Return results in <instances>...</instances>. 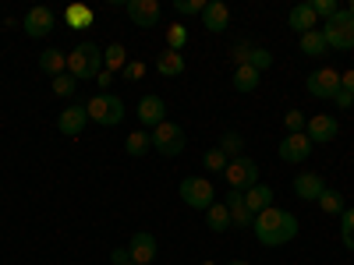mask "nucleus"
<instances>
[{
    "label": "nucleus",
    "mask_w": 354,
    "mask_h": 265,
    "mask_svg": "<svg viewBox=\"0 0 354 265\" xmlns=\"http://www.w3.org/2000/svg\"><path fill=\"white\" fill-rule=\"evenodd\" d=\"M252 230H255L259 244L280 248V244H287V241L298 237V216H290V213L277 209V205H270V209H262V213L255 216Z\"/></svg>",
    "instance_id": "f257e3e1"
},
{
    "label": "nucleus",
    "mask_w": 354,
    "mask_h": 265,
    "mask_svg": "<svg viewBox=\"0 0 354 265\" xmlns=\"http://www.w3.org/2000/svg\"><path fill=\"white\" fill-rule=\"evenodd\" d=\"M100 71H103V50L96 43H78L68 53V75L75 81H96Z\"/></svg>",
    "instance_id": "f03ea898"
},
{
    "label": "nucleus",
    "mask_w": 354,
    "mask_h": 265,
    "mask_svg": "<svg viewBox=\"0 0 354 265\" xmlns=\"http://www.w3.org/2000/svg\"><path fill=\"white\" fill-rule=\"evenodd\" d=\"M85 113L93 117V121L100 124V128H117L124 121V99L121 96H113V92H96L93 99L85 103Z\"/></svg>",
    "instance_id": "7ed1b4c3"
},
{
    "label": "nucleus",
    "mask_w": 354,
    "mask_h": 265,
    "mask_svg": "<svg viewBox=\"0 0 354 265\" xmlns=\"http://www.w3.org/2000/svg\"><path fill=\"white\" fill-rule=\"evenodd\" d=\"M322 36H326V46L330 50H337V53H354V14L351 11H337L330 21H326V28H322Z\"/></svg>",
    "instance_id": "20e7f679"
},
{
    "label": "nucleus",
    "mask_w": 354,
    "mask_h": 265,
    "mask_svg": "<svg viewBox=\"0 0 354 265\" xmlns=\"http://www.w3.org/2000/svg\"><path fill=\"white\" fill-rule=\"evenodd\" d=\"M177 195H181V202L188 205V209H198V213H205L216 202V191L209 184V177H185V181L177 184Z\"/></svg>",
    "instance_id": "39448f33"
},
{
    "label": "nucleus",
    "mask_w": 354,
    "mask_h": 265,
    "mask_svg": "<svg viewBox=\"0 0 354 265\" xmlns=\"http://www.w3.org/2000/svg\"><path fill=\"white\" fill-rule=\"evenodd\" d=\"M149 138H153V149L160 153V156H181L185 153V128L181 124H174V121H163V124H156L153 131H149Z\"/></svg>",
    "instance_id": "423d86ee"
},
{
    "label": "nucleus",
    "mask_w": 354,
    "mask_h": 265,
    "mask_svg": "<svg viewBox=\"0 0 354 265\" xmlns=\"http://www.w3.org/2000/svg\"><path fill=\"white\" fill-rule=\"evenodd\" d=\"M305 88H308V96H315V99H337V92H340V71L337 68H330V64H322L319 71H312L308 78H305Z\"/></svg>",
    "instance_id": "0eeeda50"
},
{
    "label": "nucleus",
    "mask_w": 354,
    "mask_h": 265,
    "mask_svg": "<svg viewBox=\"0 0 354 265\" xmlns=\"http://www.w3.org/2000/svg\"><path fill=\"white\" fill-rule=\"evenodd\" d=\"M223 181H227V188H234V191H248V188H255V184H259V163L248 159V156L230 159L227 170H223Z\"/></svg>",
    "instance_id": "6e6552de"
},
{
    "label": "nucleus",
    "mask_w": 354,
    "mask_h": 265,
    "mask_svg": "<svg viewBox=\"0 0 354 265\" xmlns=\"http://www.w3.org/2000/svg\"><path fill=\"white\" fill-rule=\"evenodd\" d=\"M21 28L28 39H46L53 28H57V14L50 8H32L25 18H21Z\"/></svg>",
    "instance_id": "1a4fd4ad"
},
{
    "label": "nucleus",
    "mask_w": 354,
    "mask_h": 265,
    "mask_svg": "<svg viewBox=\"0 0 354 265\" xmlns=\"http://www.w3.org/2000/svg\"><path fill=\"white\" fill-rule=\"evenodd\" d=\"M305 135H308V141L315 145H326V141H333L337 135H340V121L333 113H315V117H308V124H305Z\"/></svg>",
    "instance_id": "9d476101"
},
{
    "label": "nucleus",
    "mask_w": 354,
    "mask_h": 265,
    "mask_svg": "<svg viewBox=\"0 0 354 265\" xmlns=\"http://www.w3.org/2000/svg\"><path fill=\"white\" fill-rule=\"evenodd\" d=\"M124 14H128L131 25H138V28H156V25H160V0H128Z\"/></svg>",
    "instance_id": "9b49d317"
},
{
    "label": "nucleus",
    "mask_w": 354,
    "mask_h": 265,
    "mask_svg": "<svg viewBox=\"0 0 354 265\" xmlns=\"http://www.w3.org/2000/svg\"><path fill=\"white\" fill-rule=\"evenodd\" d=\"M280 159L283 163H294V166H298V163H305L308 156H312V141H308V135L305 131H298V135H287L283 141H280Z\"/></svg>",
    "instance_id": "f8f14e48"
},
{
    "label": "nucleus",
    "mask_w": 354,
    "mask_h": 265,
    "mask_svg": "<svg viewBox=\"0 0 354 265\" xmlns=\"http://www.w3.org/2000/svg\"><path fill=\"white\" fill-rule=\"evenodd\" d=\"M128 258H131L135 265H153V258H156V237H153L149 230L131 233V241H128Z\"/></svg>",
    "instance_id": "ddd939ff"
},
{
    "label": "nucleus",
    "mask_w": 354,
    "mask_h": 265,
    "mask_svg": "<svg viewBox=\"0 0 354 265\" xmlns=\"http://www.w3.org/2000/svg\"><path fill=\"white\" fill-rule=\"evenodd\" d=\"M202 25H205V32H213V36L227 32L230 28V8L223 4V0H209L205 11H202Z\"/></svg>",
    "instance_id": "4468645a"
},
{
    "label": "nucleus",
    "mask_w": 354,
    "mask_h": 265,
    "mask_svg": "<svg viewBox=\"0 0 354 265\" xmlns=\"http://www.w3.org/2000/svg\"><path fill=\"white\" fill-rule=\"evenodd\" d=\"M138 121H142V128L149 131V128H156V124H163L167 121V103L160 99V96H142L138 99Z\"/></svg>",
    "instance_id": "2eb2a0df"
},
{
    "label": "nucleus",
    "mask_w": 354,
    "mask_h": 265,
    "mask_svg": "<svg viewBox=\"0 0 354 265\" xmlns=\"http://www.w3.org/2000/svg\"><path fill=\"white\" fill-rule=\"evenodd\" d=\"M223 205H227V213H230V223L238 226V230H245V226H252L255 223V213L245 205V191H227V198H223Z\"/></svg>",
    "instance_id": "dca6fc26"
},
{
    "label": "nucleus",
    "mask_w": 354,
    "mask_h": 265,
    "mask_svg": "<svg viewBox=\"0 0 354 265\" xmlns=\"http://www.w3.org/2000/svg\"><path fill=\"white\" fill-rule=\"evenodd\" d=\"M85 124H88V113H85V106H64V113L57 117V131L61 135H68V138H78L82 131H85Z\"/></svg>",
    "instance_id": "f3484780"
},
{
    "label": "nucleus",
    "mask_w": 354,
    "mask_h": 265,
    "mask_svg": "<svg viewBox=\"0 0 354 265\" xmlns=\"http://www.w3.org/2000/svg\"><path fill=\"white\" fill-rule=\"evenodd\" d=\"M326 191V181H322L319 173L312 170H301L298 177H294V195H298L301 202H319V195Z\"/></svg>",
    "instance_id": "a211bd4d"
},
{
    "label": "nucleus",
    "mask_w": 354,
    "mask_h": 265,
    "mask_svg": "<svg viewBox=\"0 0 354 265\" xmlns=\"http://www.w3.org/2000/svg\"><path fill=\"white\" fill-rule=\"evenodd\" d=\"M287 25H290L298 36H305V32H312V28H319V18H315V11H312L308 0H305V4H294V8H290Z\"/></svg>",
    "instance_id": "6ab92c4d"
},
{
    "label": "nucleus",
    "mask_w": 354,
    "mask_h": 265,
    "mask_svg": "<svg viewBox=\"0 0 354 265\" xmlns=\"http://www.w3.org/2000/svg\"><path fill=\"white\" fill-rule=\"evenodd\" d=\"M156 71L163 75V78H181L185 75V57L181 53H177V50H160L156 53Z\"/></svg>",
    "instance_id": "aec40b11"
},
{
    "label": "nucleus",
    "mask_w": 354,
    "mask_h": 265,
    "mask_svg": "<svg viewBox=\"0 0 354 265\" xmlns=\"http://www.w3.org/2000/svg\"><path fill=\"white\" fill-rule=\"evenodd\" d=\"M245 205L259 216L262 209H270V205H273V188H270V184H255V188H248V191H245Z\"/></svg>",
    "instance_id": "412c9836"
},
{
    "label": "nucleus",
    "mask_w": 354,
    "mask_h": 265,
    "mask_svg": "<svg viewBox=\"0 0 354 265\" xmlns=\"http://www.w3.org/2000/svg\"><path fill=\"white\" fill-rule=\"evenodd\" d=\"M103 68H106L110 75L121 78V71L128 68V50H124L121 43H110V46L103 50Z\"/></svg>",
    "instance_id": "4be33fe9"
},
{
    "label": "nucleus",
    "mask_w": 354,
    "mask_h": 265,
    "mask_svg": "<svg viewBox=\"0 0 354 265\" xmlns=\"http://www.w3.org/2000/svg\"><path fill=\"white\" fill-rule=\"evenodd\" d=\"M205 226H209L213 233H227L234 223H230V213H227V205L223 202H213L209 209H205Z\"/></svg>",
    "instance_id": "5701e85b"
},
{
    "label": "nucleus",
    "mask_w": 354,
    "mask_h": 265,
    "mask_svg": "<svg viewBox=\"0 0 354 265\" xmlns=\"http://www.w3.org/2000/svg\"><path fill=\"white\" fill-rule=\"evenodd\" d=\"M259 81H262V75L252 68V64H241V68H234V88H238V92H255L259 88Z\"/></svg>",
    "instance_id": "b1692460"
},
{
    "label": "nucleus",
    "mask_w": 354,
    "mask_h": 265,
    "mask_svg": "<svg viewBox=\"0 0 354 265\" xmlns=\"http://www.w3.org/2000/svg\"><path fill=\"white\" fill-rule=\"evenodd\" d=\"M39 68H43L46 75H53V78L64 75V71H68V53H64V50H43V53H39Z\"/></svg>",
    "instance_id": "393cba45"
},
{
    "label": "nucleus",
    "mask_w": 354,
    "mask_h": 265,
    "mask_svg": "<svg viewBox=\"0 0 354 265\" xmlns=\"http://www.w3.org/2000/svg\"><path fill=\"white\" fill-rule=\"evenodd\" d=\"M298 50L305 53V57H322L330 46H326V36H322V28H312V32H305L301 39H298Z\"/></svg>",
    "instance_id": "a878e982"
},
{
    "label": "nucleus",
    "mask_w": 354,
    "mask_h": 265,
    "mask_svg": "<svg viewBox=\"0 0 354 265\" xmlns=\"http://www.w3.org/2000/svg\"><path fill=\"white\" fill-rule=\"evenodd\" d=\"M149 145H153L149 131H145V128H138V131H131V135L124 138V153L138 159V156H145V153H149Z\"/></svg>",
    "instance_id": "bb28decb"
},
{
    "label": "nucleus",
    "mask_w": 354,
    "mask_h": 265,
    "mask_svg": "<svg viewBox=\"0 0 354 265\" xmlns=\"http://www.w3.org/2000/svg\"><path fill=\"white\" fill-rule=\"evenodd\" d=\"M319 209L326 213V216H340V213L347 209V205H344V195L333 191V188H326V191L319 195Z\"/></svg>",
    "instance_id": "cd10ccee"
},
{
    "label": "nucleus",
    "mask_w": 354,
    "mask_h": 265,
    "mask_svg": "<svg viewBox=\"0 0 354 265\" xmlns=\"http://www.w3.org/2000/svg\"><path fill=\"white\" fill-rule=\"evenodd\" d=\"M220 149H223V156H227V159H241L245 138H241L238 131H223V135H220Z\"/></svg>",
    "instance_id": "c85d7f7f"
},
{
    "label": "nucleus",
    "mask_w": 354,
    "mask_h": 265,
    "mask_svg": "<svg viewBox=\"0 0 354 265\" xmlns=\"http://www.w3.org/2000/svg\"><path fill=\"white\" fill-rule=\"evenodd\" d=\"M64 21H68L71 28H88V25H93V8H85V4H71V8L64 11Z\"/></svg>",
    "instance_id": "c756f323"
},
{
    "label": "nucleus",
    "mask_w": 354,
    "mask_h": 265,
    "mask_svg": "<svg viewBox=\"0 0 354 265\" xmlns=\"http://www.w3.org/2000/svg\"><path fill=\"white\" fill-rule=\"evenodd\" d=\"M227 156H223V149L220 145H213V149H205V156H202V166H205V173H223L227 170Z\"/></svg>",
    "instance_id": "7c9ffc66"
},
{
    "label": "nucleus",
    "mask_w": 354,
    "mask_h": 265,
    "mask_svg": "<svg viewBox=\"0 0 354 265\" xmlns=\"http://www.w3.org/2000/svg\"><path fill=\"white\" fill-rule=\"evenodd\" d=\"M340 241L347 251H354V205L340 213Z\"/></svg>",
    "instance_id": "2f4dec72"
},
{
    "label": "nucleus",
    "mask_w": 354,
    "mask_h": 265,
    "mask_svg": "<svg viewBox=\"0 0 354 265\" xmlns=\"http://www.w3.org/2000/svg\"><path fill=\"white\" fill-rule=\"evenodd\" d=\"M185 46H188V28L174 21V25L167 28V50H177V53H181Z\"/></svg>",
    "instance_id": "473e14b6"
},
{
    "label": "nucleus",
    "mask_w": 354,
    "mask_h": 265,
    "mask_svg": "<svg viewBox=\"0 0 354 265\" xmlns=\"http://www.w3.org/2000/svg\"><path fill=\"white\" fill-rule=\"evenodd\" d=\"M75 92H78V81H75V78H71L68 71L53 78V96H61V99H71Z\"/></svg>",
    "instance_id": "72a5a7b5"
},
{
    "label": "nucleus",
    "mask_w": 354,
    "mask_h": 265,
    "mask_svg": "<svg viewBox=\"0 0 354 265\" xmlns=\"http://www.w3.org/2000/svg\"><path fill=\"white\" fill-rule=\"evenodd\" d=\"M248 64H252V68L262 75V71H270V68H273V53H270V50H262V46H252Z\"/></svg>",
    "instance_id": "f704fd0d"
},
{
    "label": "nucleus",
    "mask_w": 354,
    "mask_h": 265,
    "mask_svg": "<svg viewBox=\"0 0 354 265\" xmlns=\"http://www.w3.org/2000/svg\"><path fill=\"white\" fill-rule=\"evenodd\" d=\"M308 4H312V11H315V18H319V21H330V18L340 11L337 0H308Z\"/></svg>",
    "instance_id": "c9c22d12"
},
{
    "label": "nucleus",
    "mask_w": 354,
    "mask_h": 265,
    "mask_svg": "<svg viewBox=\"0 0 354 265\" xmlns=\"http://www.w3.org/2000/svg\"><path fill=\"white\" fill-rule=\"evenodd\" d=\"M248 57H252V43H248V39H238V43L230 46V61H234V68L248 64Z\"/></svg>",
    "instance_id": "e433bc0d"
},
{
    "label": "nucleus",
    "mask_w": 354,
    "mask_h": 265,
    "mask_svg": "<svg viewBox=\"0 0 354 265\" xmlns=\"http://www.w3.org/2000/svg\"><path fill=\"white\" fill-rule=\"evenodd\" d=\"M174 11H177V14H185V18L202 14V11H205V0H174Z\"/></svg>",
    "instance_id": "4c0bfd02"
},
{
    "label": "nucleus",
    "mask_w": 354,
    "mask_h": 265,
    "mask_svg": "<svg viewBox=\"0 0 354 265\" xmlns=\"http://www.w3.org/2000/svg\"><path fill=\"white\" fill-rule=\"evenodd\" d=\"M305 113L301 110H290V113H283V128H287V135H298V131H305Z\"/></svg>",
    "instance_id": "58836bf2"
},
{
    "label": "nucleus",
    "mask_w": 354,
    "mask_h": 265,
    "mask_svg": "<svg viewBox=\"0 0 354 265\" xmlns=\"http://www.w3.org/2000/svg\"><path fill=\"white\" fill-rule=\"evenodd\" d=\"M142 78H145V64H142V61H128V68L121 71V81L135 85V81H142Z\"/></svg>",
    "instance_id": "ea45409f"
},
{
    "label": "nucleus",
    "mask_w": 354,
    "mask_h": 265,
    "mask_svg": "<svg viewBox=\"0 0 354 265\" xmlns=\"http://www.w3.org/2000/svg\"><path fill=\"white\" fill-rule=\"evenodd\" d=\"M113 81H117V75H110L106 68H103V71L96 75V85H100V92H103V96L110 92V85H113Z\"/></svg>",
    "instance_id": "a19ab883"
},
{
    "label": "nucleus",
    "mask_w": 354,
    "mask_h": 265,
    "mask_svg": "<svg viewBox=\"0 0 354 265\" xmlns=\"http://www.w3.org/2000/svg\"><path fill=\"white\" fill-rule=\"evenodd\" d=\"M340 88L354 96V68H351V71H340Z\"/></svg>",
    "instance_id": "79ce46f5"
},
{
    "label": "nucleus",
    "mask_w": 354,
    "mask_h": 265,
    "mask_svg": "<svg viewBox=\"0 0 354 265\" xmlns=\"http://www.w3.org/2000/svg\"><path fill=\"white\" fill-rule=\"evenodd\" d=\"M333 103H337L340 110H351V106H354V96H351V92H344V88H340V92H337V99H333Z\"/></svg>",
    "instance_id": "37998d69"
},
{
    "label": "nucleus",
    "mask_w": 354,
    "mask_h": 265,
    "mask_svg": "<svg viewBox=\"0 0 354 265\" xmlns=\"http://www.w3.org/2000/svg\"><path fill=\"white\" fill-rule=\"evenodd\" d=\"M110 262L117 265V262H128V248H113L110 251Z\"/></svg>",
    "instance_id": "c03bdc74"
},
{
    "label": "nucleus",
    "mask_w": 354,
    "mask_h": 265,
    "mask_svg": "<svg viewBox=\"0 0 354 265\" xmlns=\"http://www.w3.org/2000/svg\"><path fill=\"white\" fill-rule=\"evenodd\" d=\"M117 265H135V262H131V258H128V262H117Z\"/></svg>",
    "instance_id": "a18cd8bd"
},
{
    "label": "nucleus",
    "mask_w": 354,
    "mask_h": 265,
    "mask_svg": "<svg viewBox=\"0 0 354 265\" xmlns=\"http://www.w3.org/2000/svg\"><path fill=\"white\" fill-rule=\"evenodd\" d=\"M227 265H248V262H227Z\"/></svg>",
    "instance_id": "49530a36"
},
{
    "label": "nucleus",
    "mask_w": 354,
    "mask_h": 265,
    "mask_svg": "<svg viewBox=\"0 0 354 265\" xmlns=\"http://www.w3.org/2000/svg\"><path fill=\"white\" fill-rule=\"evenodd\" d=\"M347 11H351V14H354V8H347Z\"/></svg>",
    "instance_id": "de8ad7c7"
}]
</instances>
